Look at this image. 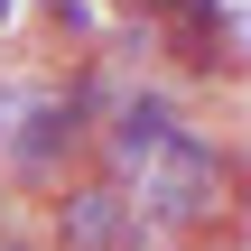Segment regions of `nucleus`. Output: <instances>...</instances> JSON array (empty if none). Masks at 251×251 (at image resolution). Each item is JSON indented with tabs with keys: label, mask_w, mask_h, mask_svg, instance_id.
Here are the masks:
<instances>
[{
	"label": "nucleus",
	"mask_w": 251,
	"mask_h": 251,
	"mask_svg": "<svg viewBox=\"0 0 251 251\" xmlns=\"http://www.w3.org/2000/svg\"><path fill=\"white\" fill-rule=\"evenodd\" d=\"M130 196L158 214V224H177V233H196V242H214L233 214L251 205V168L242 149L224 140V130H205V121H186L140 177H130Z\"/></svg>",
	"instance_id": "1"
},
{
	"label": "nucleus",
	"mask_w": 251,
	"mask_h": 251,
	"mask_svg": "<svg viewBox=\"0 0 251 251\" xmlns=\"http://www.w3.org/2000/svg\"><path fill=\"white\" fill-rule=\"evenodd\" d=\"M0 251H65V242H56V214H47V196H19V186H0Z\"/></svg>",
	"instance_id": "3"
},
{
	"label": "nucleus",
	"mask_w": 251,
	"mask_h": 251,
	"mask_svg": "<svg viewBox=\"0 0 251 251\" xmlns=\"http://www.w3.org/2000/svg\"><path fill=\"white\" fill-rule=\"evenodd\" d=\"M47 214H56V242L65 251H130V186H121L112 168L65 177V186L47 196Z\"/></svg>",
	"instance_id": "2"
},
{
	"label": "nucleus",
	"mask_w": 251,
	"mask_h": 251,
	"mask_svg": "<svg viewBox=\"0 0 251 251\" xmlns=\"http://www.w3.org/2000/svg\"><path fill=\"white\" fill-rule=\"evenodd\" d=\"M19 9H28V0H0V37H19Z\"/></svg>",
	"instance_id": "4"
}]
</instances>
